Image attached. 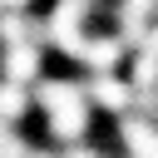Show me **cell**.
Instances as JSON below:
<instances>
[{
  "mask_svg": "<svg viewBox=\"0 0 158 158\" xmlns=\"http://www.w3.org/2000/svg\"><path fill=\"white\" fill-rule=\"evenodd\" d=\"M35 104L49 118V133L59 143H79L89 133V89L74 79H35Z\"/></svg>",
  "mask_w": 158,
  "mask_h": 158,
  "instance_id": "6da1fadb",
  "label": "cell"
},
{
  "mask_svg": "<svg viewBox=\"0 0 158 158\" xmlns=\"http://www.w3.org/2000/svg\"><path fill=\"white\" fill-rule=\"evenodd\" d=\"M89 104L104 109V114H128L133 109V79L118 74V69H104V74H89Z\"/></svg>",
  "mask_w": 158,
  "mask_h": 158,
  "instance_id": "7a4b0ae2",
  "label": "cell"
},
{
  "mask_svg": "<svg viewBox=\"0 0 158 158\" xmlns=\"http://www.w3.org/2000/svg\"><path fill=\"white\" fill-rule=\"evenodd\" d=\"M25 109H30V84L0 79V118H5V123H20Z\"/></svg>",
  "mask_w": 158,
  "mask_h": 158,
  "instance_id": "3957f363",
  "label": "cell"
},
{
  "mask_svg": "<svg viewBox=\"0 0 158 158\" xmlns=\"http://www.w3.org/2000/svg\"><path fill=\"white\" fill-rule=\"evenodd\" d=\"M59 158H104V153H99L94 143H84V138H79V143H69V148H64Z\"/></svg>",
  "mask_w": 158,
  "mask_h": 158,
  "instance_id": "277c9868",
  "label": "cell"
},
{
  "mask_svg": "<svg viewBox=\"0 0 158 158\" xmlns=\"http://www.w3.org/2000/svg\"><path fill=\"white\" fill-rule=\"evenodd\" d=\"M25 158H59V153H49V148H30Z\"/></svg>",
  "mask_w": 158,
  "mask_h": 158,
  "instance_id": "5b68a950",
  "label": "cell"
}]
</instances>
